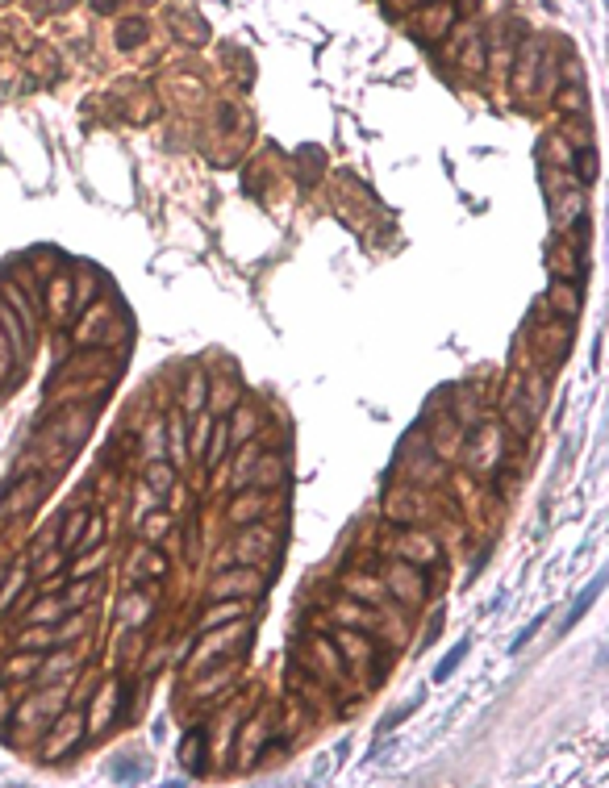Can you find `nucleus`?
Returning <instances> with one entry per match:
<instances>
[{
    "instance_id": "obj_17",
    "label": "nucleus",
    "mask_w": 609,
    "mask_h": 788,
    "mask_svg": "<svg viewBox=\"0 0 609 788\" xmlns=\"http://www.w3.org/2000/svg\"><path fill=\"white\" fill-rule=\"evenodd\" d=\"M0 576H4V572H0Z\"/></svg>"
},
{
    "instance_id": "obj_11",
    "label": "nucleus",
    "mask_w": 609,
    "mask_h": 788,
    "mask_svg": "<svg viewBox=\"0 0 609 788\" xmlns=\"http://www.w3.org/2000/svg\"><path fill=\"white\" fill-rule=\"evenodd\" d=\"M580 180H585V184H593V180H597V155H593V150H585V155H580Z\"/></svg>"
},
{
    "instance_id": "obj_5",
    "label": "nucleus",
    "mask_w": 609,
    "mask_h": 788,
    "mask_svg": "<svg viewBox=\"0 0 609 788\" xmlns=\"http://www.w3.org/2000/svg\"><path fill=\"white\" fill-rule=\"evenodd\" d=\"M464 655H468V638H464V643H455V647H451V655H447V659H443V663H438V668H434V680H438V684H443V680H451V676H455V668H459V659H464Z\"/></svg>"
},
{
    "instance_id": "obj_10",
    "label": "nucleus",
    "mask_w": 609,
    "mask_h": 788,
    "mask_svg": "<svg viewBox=\"0 0 609 788\" xmlns=\"http://www.w3.org/2000/svg\"><path fill=\"white\" fill-rule=\"evenodd\" d=\"M58 643V634L54 630H33V634H25L21 638V647H54Z\"/></svg>"
},
{
    "instance_id": "obj_6",
    "label": "nucleus",
    "mask_w": 609,
    "mask_h": 788,
    "mask_svg": "<svg viewBox=\"0 0 609 788\" xmlns=\"http://www.w3.org/2000/svg\"><path fill=\"white\" fill-rule=\"evenodd\" d=\"M75 730H79V714H67V726H54V734H63V751L75 743ZM54 751H58V743L46 747V759H54Z\"/></svg>"
},
{
    "instance_id": "obj_7",
    "label": "nucleus",
    "mask_w": 609,
    "mask_h": 788,
    "mask_svg": "<svg viewBox=\"0 0 609 788\" xmlns=\"http://www.w3.org/2000/svg\"><path fill=\"white\" fill-rule=\"evenodd\" d=\"M184 404H188L192 413H196V409L205 404V376H200V372H196V376L188 380V393H184Z\"/></svg>"
},
{
    "instance_id": "obj_2",
    "label": "nucleus",
    "mask_w": 609,
    "mask_h": 788,
    "mask_svg": "<svg viewBox=\"0 0 609 788\" xmlns=\"http://www.w3.org/2000/svg\"><path fill=\"white\" fill-rule=\"evenodd\" d=\"M42 651H29V655H13L8 659V668H4V680H33L38 676V668H42Z\"/></svg>"
},
{
    "instance_id": "obj_4",
    "label": "nucleus",
    "mask_w": 609,
    "mask_h": 788,
    "mask_svg": "<svg viewBox=\"0 0 609 788\" xmlns=\"http://www.w3.org/2000/svg\"><path fill=\"white\" fill-rule=\"evenodd\" d=\"M200 764H205V734L192 730L188 743H184V768H188V772H200Z\"/></svg>"
},
{
    "instance_id": "obj_15",
    "label": "nucleus",
    "mask_w": 609,
    "mask_h": 788,
    "mask_svg": "<svg viewBox=\"0 0 609 788\" xmlns=\"http://www.w3.org/2000/svg\"><path fill=\"white\" fill-rule=\"evenodd\" d=\"M50 292H54V309L63 313V309H67V292H71V288H67V280H54V288H50Z\"/></svg>"
},
{
    "instance_id": "obj_8",
    "label": "nucleus",
    "mask_w": 609,
    "mask_h": 788,
    "mask_svg": "<svg viewBox=\"0 0 609 788\" xmlns=\"http://www.w3.org/2000/svg\"><path fill=\"white\" fill-rule=\"evenodd\" d=\"M242 613H246L242 605H226V609H213V613H209V617L200 622V630H213L217 622H230V617H242Z\"/></svg>"
},
{
    "instance_id": "obj_13",
    "label": "nucleus",
    "mask_w": 609,
    "mask_h": 788,
    "mask_svg": "<svg viewBox=\"0 0 609 788\" xmlns=\"http://www.w3.org/2000/svg\"><path fill=\"white\" fill-rule=\"evenodd\" d=\"M150 484H155V488H171V471H167V463H150Z\"/></svg>"
},
{
    "instance_id": "obj_14",
    "label": "nucleus",
    "mask_w": 609,
    "mask_h": 788,
    "mask_svg": "<svg viewBox=\"0 0 609 788\" xmlns=\"http://www.w3.org/2000/svg\"><path fill=\"white\" fill-rule=\"evenodd\" d=\"M79 526H88V513H75V517H71V526H67V538H63V546H67V551L75 546V534H79Z\"/></svg>"
},
{
    "instance_id": "obj_9",
    "label": "nucleus",
    "mask_w": 609,
    "mask_h": 788,
    "mask_svg": "<svg viewBox=\"0 0 609 788\" xmlns=\"http://www.w3.org/2000/svg\"><path fill=\"white\" fill-rule=\"evenodd\" d=\"M543 626H547V613H539V617H535V622H530V626H526V630H522V634L514 638V651H522V647H526V643H530V638H535V634H539Z\"/></svg>"
},
{
    "instance_id": "obj_1",
    "label": "nucleus",
    "mask_w": 609,
    "mask_h": 788,
    "mask_svg": "<svg viewBox=\"0 0 609 788\" xmlns=\"http://www.w3.org/2000/svg\"><path fill=\"white\" fill-rule=\"evenodd\" d=\"M0 326H4V338H8V347H13V363H25V355H29V342H25L29 326H25L8 305H0Z\"/></svg>"
},
{
    "instance_id": "obj_16",
    "label": "nucleus",
    "mask_w": 609,
    "mask_h": 788,
    "mask_svg": "<svg viewBox=\"0 0 609 788\" xmlns=\"http://www.w3.org/2000/svg\"><path fill=\"white\" fill-rule=\"evenodd\" d=\"M92 4H96L100 13H109V8H113V0H92Z\"/></svg>"
},
{
    "instance_id": "obj_3",
    "label": "nucleus",
    "mask_w": 609,
    "mask_h": 788,
    "mask_svg": "<svg viewBox=\"0 0 609 788\" xmlns=\"http://www.w3.org/2000/svg\"><path fill=\"white\" fill-rule=\"evenodd\" d=\"M601 588H606V572H597V580H593V584H589V588L580 592V601L572 605V613H568V622H564V630H572V626H576V622L585 617V609H589V605H593V601L601 597Z\"/></svg>"
},
{
    "instance_id": "obj_12",
    "label": "nucleus",
    "mask_w": 609,
    "mask_h": 788,
    "mask_svg": "<svg viewBox=\"0 0 609 788\" xmlns=\"http://www.w3.org/2000/svg\"><path fill=\"white\" fill-rule=\"evenodd\" d=\"M167 530H171V517H150V521H146V530H142V534H146V538H150V542H155V538H163V534H167Z\"/></svg>"
}]
</instances>
